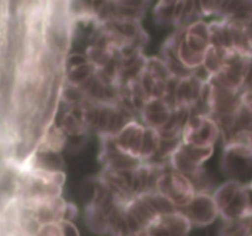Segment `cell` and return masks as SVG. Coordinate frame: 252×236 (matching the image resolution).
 <instances>
[{
    "label": "cell",
    "instance_id": "cell-2",
    "mask_svg": "<svg viewBox=\"0 0 252 236\" xmlns=\"http://www.w3.org/2000/svg\"><path fill=\"white\" fill-rule=\"evenodd\" d=\"M154 189L180 209L184 208L197 192L191 177L171 167H166L160 175Z\"/></svg>",
    "mask_w": 252,
    "mask_h": 236
},
{
    "label": "cell",
    "instance_id": "cell-9",
    "mask_svg": "<svg viewBox=\"0 0 252 236\" xmlns=\"http://www.w3.org/2000/svg\"><path fill=\"white\" fill-rule=\"evenodd\" d=\"M240 187V181H238V179H229L228 182H225V183H223L216 189V192L213 193V198L216 201L219 210L223 209L233 199V197L235 196V193L239 191Z\"/></svg>",
    "mask_w": 252,
    "mask_h": 236
},
{
    "label": "cell",
    "instance_id": "cell-6",
    "mask_svg": "<svg viewBox=\"0 0 252 236\" xmlns=\"http://www.w3.org/2000/svg\"><path fill=\"white\" fill-rule=\"evenodd\" d=\"M144 132L145 124L132 118L113 137H111V139L117 149L140 161Z\"/></svg>",
    "mask_w": 252,
    "mask_h": 236
},
{
    "label": "cell",
    "instance_id": "cell-8",
    "mask_svg": "<svg viewBox=\"0 0 252 236\" xmlns=\"http://www.w3.org/2000/svg\"><path fill=\"white\" fill-rule=\"evenodd\" d=\"M219 216L223 219V221L250 218L244 184H241V187L239 188V191L236 192L235 196L233 197V199H231L223 209L219 210Z\"/></svg>",
    "mask_w": 252,
    "mask_h": 236
},
{
    "label": "cell",
    "instance_id": "cell-10",
    "mask_svg": "<svg viewBox=\"0 0 252 236\" xmlns=\"http://www.w3.org/2000/svg\"><path fill=\"white\" fill-rule=\"evenodd\" d=\"M240 98L243 105L252 110V88H246V90L241 91Z\"/></svg>",
    "mask_w": 252,
    "mask_h": 236
},
{
    "label": "cell",
    "instance_id": "cell-4",
    "mask_svg": "<svg viewBox=\"0 0 252 236\" xmlns=\"http://www.w3.org/2000/svg\"><path fill=\"white\" fill-rule=\"evenodd\" d=\"M191 221L192 226L206 228L212 225L219 218V209L217 206L213 194L207 191H197L191 199L181 208Z\"/></svg>",
    "mask_w": 252,
    "mask_h": 236
},
{
    "label": "cell",
    "instance_id": "cell-1",
    "mask_svg": "<svg viewBox=\"0 0 252 236\" xmlns=\"http://www.w3.org/2000/svg\"><path fill=\"white\" fill-rule=\"evenodd\" d=\"M220 137V127L213 116L202 111H196L187 116L182 125L180 142L185 144L214 147Z\"/></svg>",
    "mask_w": 252,
    "mask_h": 236
},
{
    "label": "cell",
    "instance_id": "cell-7",
    "mask_svg": "<svg viewBox=\"0 0 252 236\" xmlns=\"http://www.w3.org/2000/svg\"><path fill=\"white\" fill-rule=\"evenodd\" d=\"M174 107L164 97H149L144 101L139 113L143 124L161 129L171 116Z\"/></svg>",
    "mask_w": 252,
    "mask_h": 236
},
{
    "label": "cell",
    "instance_id": "cell-11",
    "mask_svg": "<svg viewBox=\"0 0 252 236\" xmlns=\"http://www.w3.org/2000/svg\"><path fill=\"white\" fill-rule=\"evenodd\" d=\"M244 189H245L246 201H248V209L250 216H252V186L250 183L244 184Z\"/></svg>",
    "mask_w": 252,
    "mask_h": 236
},
{
    "label": "cell",
    "instance_id": "cell-3",
    "mask_svg": "<svg viewBox=\"0 0 252 236\" xmlns=\"http://www.w3.org/2000/svg\"><path fill=\"white\" fill-rule=\"evenodd\" d=\"M214 147L185 144L179 142L167 157V165L172 170L192 177L198 174L203 164L213 155Z\"/></svg>",
    "mask_w": 252,
    "mask_h": 236
},
{
    "label": "cell",
    "instance_id": "cell-12",
    "mask_svg": "<svg viewBox=\"0 0 252 236\" xmlns=\"http://www.w3.org/2000/svg\"><path fill=\"white\" fill-rule=\"evenodd\" d=\"M250 184H251V186H252V179H251V182H250Z\"/></svg>",
    "mask_w": 252,
    "mask_h": 236
},
{
    "label": "cell",
    "instance_id": "cell-5",
    "mask_svg": "<svg viewBox=\"0 0 252 236\" xmlns=\"http://www.w3.org/2000/svg\"><path fill=\"white\" fill-rule=\"evenodd\" d=\"M193 228L182 209L160 213L144 230V235H186Z\"/></svg>",
    "mask_w": 252,
    "mask_h": 236
}]
</instances>
